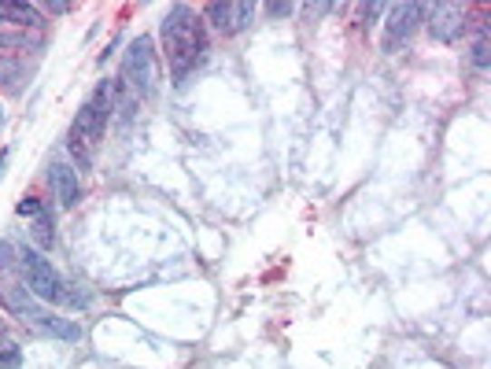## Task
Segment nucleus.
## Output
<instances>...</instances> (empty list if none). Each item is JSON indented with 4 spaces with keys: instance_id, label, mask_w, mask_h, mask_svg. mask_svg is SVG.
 Segmentation results:
<instances>
[{
    "instance_id": "nucleus-1",
    "label": "nucleus",
    "mask_w": 491,
    "mask_h": 369,
    "mask_svg": "<svg viewBox=\"0 0 491 369\" xmlns=\"http://www.w3.org/2000/svg\"><path fill=\"white\" fill-rule=\"evenodd\" d=\"M162 52H167V67H171L174 85L185 89L189 78L203 67L207 52H211V44H207V23L192 8H185V5L171 8L167 19H162Z\"/></svg>"
},
{
    "instance_id": "nucleus-2",
    "label": "nucleus",
    "mask_w": 491,
    "mask_h": 369,
    "mask_svg": "<svg viewBox=\"0 0 491 369\" xmlns=\"http://www.w3.org/2000/svg\"><path fill=\"white\" fill-rule=\"evenodd\" d=\"M19 270H23L26 292L34 299H41V303H56V306H85L89 303L85 296L71 292V285L56 274V267H52V262L37 248H30V244L19 248Z\"/></svg>"
},
{
    "instance_id": "nucleus-3",
    "label": "nucleus",
    "mask_w": 491,
    "mask_h": 369,
    "mask_svg": "<svg viewBox=\"0 0 491 369\" xmlns=\"http://www.w3.org/2000/svg\"><path fill=\"white\" fill-rule=\"evenodd\" d=\"M107 122H112V85L100 82V85L93 89V96L82 103V112H78V119H74V126H71V151H74V160H78L82 167L93 163V151H96V144L103 141Z\"/></svg>"
},
{
    "instance_id": "nucleus-4",
    "label": "nucleus",
    "mask_w": 491,
    "mask_h": 369,
    "mask_svg": "<svg viewBox=\"0 0 491 369\" xmlns=\"http://www.w3.org/2000/svg\"><path fill=\"white\" fill-rule=\"evenodd\" d=\"M155 82H159V71H155L152 37L130 41V52H126V60H123V85H126L137 100H152V96H155Z\"/></svg>"
},
{
    "instance_id": "nucleus-5",
    "label": "nucleus",
    "mask_w": 491,
    "mask_h": 369,
    "mask_svg": "<svg viewBox=\"0 0 491 369\" xmlns=\"http://www.w3.org/2000/svg\"><path fill=\"white\" fill-rule=\"evenodd\" d=\"M425 15H428L425 5H396L392 15H388V23H385V41H380V48H385V52H399L403 44H410V37L425 23Z\"/></svg>"
},
{
    "instance_id": "nucleus-6",
    "label": "nucleus",
    "mask_w": 491,
    "mask_h": 369,
    "mask_svg": "<svg viewBox=\"0 0 491 369\" xmlns=\"http://www.w3.org/2000/svg\"><path fill=\"white\" fill-rule=\"evenodd\" d=\"M203 23H211L218 34H241V30H248L251 23H255V5H233V0H214V5H207L203 8V15H200Z\"/></svg>"
},
{
    "instance_id": "nucleus-7",
    "label": "nucleus",
    "mask_w": 491,
    "mask_h": 369,
    "mask_svg": "<svg viewBox=\"0 0 491 369\" xmlns=\"http://www.w3.org/2000/svg\"><path fill=\"white\" fill-rule=\"evenodd\" d=\"M428 34L444 44H455L466 34V8L462 5H436L428 19Z\"/></svg>"
},
{
    "instance_id": "nucleus-8",
    "label": "nucleus",
    "mask_w": 491,
    "mask_h": 369,
    "mask_svg": "<svg viewBox=\"0 0 491 369\" xmlns=\"http://www.w3.org/2000/svg\"><path fill=\"white\" fill-rule=\"evenodd\" d=\"M0 299H5V306L15 314V318H26L30 325H37L41 318H44V310H41V303L26 292V285L19 288V285H12V281H5L0 285Z\"/></svg>"
},
{
    "instance_id": "nucleus-9",
    "label": "nucleus",
    "mask_w": 491,
    "mask_h": 369,
    "mask_svg": "<svg viewBox=\"0 0 491 369\" xmlns=\"http://www.w3.org/2000/svg\"><path fill=\"white\" fill-rule=\"evenodd\" d=\"M48 185H52V192H56V199H60L64 210H71V207L78 203V196H82V189H78V170L67 167V163H52V167H48Z\"/></svg>"
},
{
    "instance_id": "nucleus-10",
    "label": "nucleus",
    "mask_w": 491,
    "mask_h": 369,
    "mask_svg": "<svg viewBox=\"0 0 491 369\" xmlns=\"http://www.w3.org/2000/svg\"><path fill=\"white\" fill-rule=\"evenodd\" d=\"M41 26L37 8L30 5H15V0H0V26Z\"/></svg>"
},
{
    "instance_id": "nucleus-11",
    "label": "nucleus",
    "mask_w": 491,
    "mask_h": 369,
    "mask_svg": "<svg viewBox=\"0 0 491 369\" xmlns=\"http://www.w3.org/2000/svg\"><path fill=\"white\" fill-rule=\"evenodd\" d=\"M19 365H23V351L12 340L0 336V369H19Z\"/></svg>"
},
{
    "instance_id": "nucleus-12",
    "label": "nucleus",
    "mask_w": 491,
    "mask_h": 369,
    "mask_svg": "<svg viewBox=\"0 0 491 369\" xmlns=\"http://www.w3.org/2000/svg\"><path fill=\"white\" fill-rule=\"evenodd\" d=\"M469 60H473L476 71H487V34H484V30H480V37H476V44H473V56H469Z\"/></svg>"
},
{
    "instance_id": "nucleus-13",
    "label": "nucleus",
    "mask_w": 491,
    "mask_h": 369,
    "mask_svg": "<svg viewBox=\"0 0 491 369\" xmlns=\"http://www.w3.org/2000/svg\"><path fill=\"white\" fill-rule=\"evenodd\" d=\"M19 215H41V199H26V203H19Z\"/></svg>"
},
{
    "instance_id": "nucleus-14",
    "label": "nucleus",
    "mask_w": 491,
    "mask_h": 369,
    "mask_svg": "<svg viewBox=\"0 0 491 369\" xmlns=\"http://www.w3.org/2000/svg\"><path fill=\"white\" fill-rule=\"evenodd\" d=\"M289 12H292V5H266V15H274V19H281Z\"/></svg>"
},
{
    "instance_id": "nucleus-15",
    "label": "nucleus",
    "mask_w": 491,
    "mask_h": 369,
    "mask_svg": "<svg viewBox=\"0 0 491 369\" xmlns=\"http://www.w3.org/2000/svg\"><path fill=\"white\" fill-rule=\"evenodd\" d=\"M48 12L52 15H64V12H71V5H48Z\"/></svg>"
},
{
    "instance_id": "nucleus-16",
    "label": "nucleus",
    "mask_w": 491,
    "mask_h": 369,
    "mask_svg": "<svg viewBox=\"0 0 491 369\" xmlns=\"http://www.w3.org/2000/svg\"><path fill=\"white\" fill-rule=\"evenodd\" d=\"M5 167H8V151H0V178H5Z\"/></svg>"
},
{
    "instance_id": "nucleus-17",
    "label": "nucleus",
    "mask_w": 491,
    "mask_h": 369,
    "mask_svg": "<svg viewBox=\"0 0 491 369\" xmlns=\"http://www.w3.org/2000/svg\"><path fill=\"white\" fill-rule=\"evenodd\" d=\"M0 336H5V325H0Z\"/></svg>"
}]
</instances>
